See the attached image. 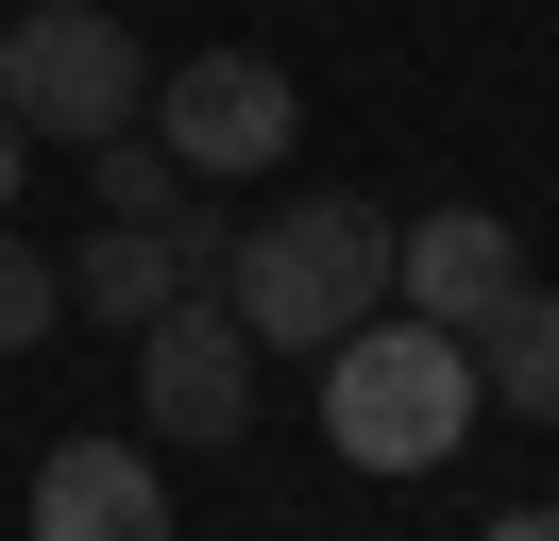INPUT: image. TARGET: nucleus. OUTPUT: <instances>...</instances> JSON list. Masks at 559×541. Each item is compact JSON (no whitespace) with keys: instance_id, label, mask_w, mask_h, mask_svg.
<instances>
[{"instance_id":"1","label":"nucleus","mask_w":559,"mask_h":541,"mask_svg":"<svg viewBox=\"0 0 559 541\" xmlns=\"http://www.w3.org/2000/svg\"><path fill=\"white\" fill-rule=\"evenodd\" d=\"M221 304H238L254 356H340V338L390 304V220L340 203V187L272 203V220H238V254H221Z\"/></svg>"},{"instance_id":"2","label":"nucleus","mask_w":559,"mask_h":541,"mask_svg":"<svg viewBox=\"0 0 559 541\" xmlns=\"http://www.w3.org/2000/svg\"><path fill=\"white\" fill-rule=\"evenodd\" d=\"M475 423H491V389H475V338L407 322V304H373V322L322 356V440H340L356 473H441Z\"/></svg>"},{"instance_id":"3","label":"nucleus","mask_w":559,"mask_h":541,"mask_svg":"<svg viewBox=\"0 0 559 541\" xmlns=\"http://www.w3.org/2000/svg\"><path fill=\"white\" fill-rule=\"evenodd\" d=\"M0 119L35 135V153H103V135H136V119H153L136 17H103V0H17V17H0Z\"/></svg>"},{"instance_id":"4","label":"nucleus","mask_w":559,"mask_h":541,"mask_svg":"<svg viewBox=\"0 0 559 541\" xmlns=\"http://www.w3.org/2000/svg\"><path fill=\"white\" fill-rule=\"evenodd\" d=\"M136 135L187 169V187H254V169H288V135H306V85H288L272 51H170Z\"/></svg>"},{"instance_id":"5","label":"nucleus","mask_w":559,"mask_h":541,"mask_svg":"<svg viewBox=\"0 0 559 541\" xmlns=\"http://www.w3.org/2000/svg\"><path fill=\"white\" fill-rule=\"evenodd\" d=\"M136 423L187 440V457H221V440L254 423V338H238V304H221V288H187V304H153V322H136Z\"/></svg>"},{"instance_id":"6","label":"nucleus","mask_w":559,"mask_h":541,"mask_svg":"<svg viewBox=\"0 0 559 541\" xmlns=\"http://www.w3.org/2000/svg\"><path fill=\"white\" fill-rule=\"evenodd\" d=\"M390 304L441 338H491L525 304V237L491 220V203H441V220H390Z\"/></svg>"},{"instance_id":"7","label":"nucleus","mask_w":559,"mask_h":541,"mask_svg":"<svg viewBox=\"0 0 559 541\" xmlns=\"http://www.w3.org/2000/svg\"><path fill=\"white\" fill-rule=\"evenodd\" d=\"M17 541H170V473H153L136 440H51Z\"/></svg>"},{"instance_id":"8","label":"nucleus","mask_w":559,"mask_h":541,"mask_svg":"<svg viewBox=\"0 0 559 541\" xmlns=\"http://www.w3.org/2000/svg\"><path fill=\"white\" fill-rule=\"evenodd\" d=\"M475 389L509 406V423H559V288H525L509 322L475 338Z\"/></svg>"},{"instance_id":"9","label":"nucleus","mask_w":559,"mask_h":541,"mask_svg":"<svg viewBox=\"0 0 559 541\" xmlns=\"http://www.w3.org/2000/svg\"><path fill=\"white\" fill-rule=\"evenodd\" d=\"M85 169H103V220H153V237H187V220H204V203H187V169L153 153V135H103Z\"/></svg>"},{"instance_id":"10","label":"nucleus","mask_w":559,"mask_h":541,"mask_svg":"<svg viewBox=\"0 0 559 541\" xmlns=\"http://www.w3.org/2000/svg\"><path fill=\"white\" fill-rule=\"evenodd\" d=\"M51 322H69V254H35V237L0 220V356H35Z\"/></svg>"},{"instance_id":"11","label":"nucleus","mask_w":559,"mask_h":541,"mask_svg":"<svg viewBox=\"0 0 559 541\" xmlns=\"http://www.w3.org/2000/svg\"><path fill=\"white\" fill-rule=\"evenodd\" d=\"M17 169H35V135H17V119H0V220H17Z\"/></svg>"},{"instance_id":"12","label":"nucleus","mask_w":559,"mask_h":541,"mask_svg":"<svg viewBox=\"0 0 559 541\" xmlns=\"http://www.w3.org/2000/svg\"><path fill=\"white\" fill-rule=\"evenodd\" d=\"M475 541H559V507H509V525H475Z\"/></svg>"}]
</instances>
